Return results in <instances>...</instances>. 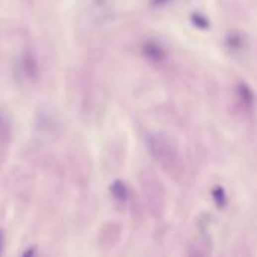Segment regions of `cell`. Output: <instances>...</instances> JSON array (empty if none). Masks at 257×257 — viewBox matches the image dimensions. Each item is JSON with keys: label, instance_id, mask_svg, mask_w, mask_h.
I'll use <instances>...</instances> for the list:
<instances>
[{"label": "cell", "instance_id": "obj_1", "mask_svg": "<svg viewBox=\"0 0 257 257\" xmlns=\"http://www.w3.org/2000/svg\"><path fill=\"white\" fill-rule=\"evenodd\" d=\"M147 147L150 157L155 160V163L170 176H181L182 175V160L176 149V146L164 135L153 134L147 138Z\"/></svg>", "mask_w": 257, "mask_h": 257}, {"label": "cell", "instance_id": "obj_2", "mask_svg": "<svg viewBox=\"0 0 257 257\" xmlns=\"http://www.w3.org/2000/svg\"><path fill=\"white\" fill-rule=\"evenodd\" d=\"M143 56L149 61V62H153V64H161L167 59V53L164 47L157 42V41H147L143 44Z\"/></svg>", "mask_w": 257, "mask_h": 257}, {"label": "cell", "instance_id": "obj_3", "mask_svg": "<svg viewBox=\"0 0 257 257\" xmlns=\"http://www.w3.org/2000/svg\"><path fill=\"white\" fill-rule=\"evenodd\" d=\"M236 96L239 99V104L245 109V110H251L254 106V93L250 89L248 84L245 83H239L236 86Z\"/></svg>", "mask_w": 257, "mask_h": 257}, {"label": "cell", "instance_id": "obj_4", "mask_svg": "<svg viewBox=\"0 0 257 257\" xmlns=\"http://www.w3.org/2000/svg\"><path fill=\"white\" fill-rule=\"evenodd\" d=\"M110 191L118 201H127V198L129 195L128 187L124 181H115L110 187Z\"/></svg>", "mask_w": 257, "mask_h": 257}, {"label": "cell", "instance_id": "obj_5", "mask_svg": "<svg viewBox=\"0 0 257 257\" xmlns=\"http://www.w3.org/2000/svg\"><path fill=\"white\" fill-rule=\"evenodd\" d=\"M9 138H11V125L3 115H0V140L8 141Z\"/></svg>", "mask_w": 257, "mask_h": 257}, {"label": "cell", "instance_id": "obj_6", "mask_svg": "<svg viewBox=\"0 0 257 257\" xmlns=\"http://www.w3.org/2000/svg\"><path fill=\"white\" fill-rule=\"evenodd\" d=\"M227 45L230 48H242L244 47V36L238 33H230L227 36Z\"/></svg>", "mask_w": 257, "mask_h": 257}, {"label": "cell", "instance_id": "obj_7", "mask_svg": "<svg viewBox=\"0 0 257 257\" xmlns=\"http://www.w3.org/2000/svg\"><path fill=\"white\" fill-rule=\"evenodd\" d=\"M191 21H193L194 26H197L200 29H208L211 26L209 20L204 17V15H201V14H193L191 15Z\"/></svg>", "mask_w": 257, "mask_h": 257}, {"label": "cell", "instance_id": "obj_8", "mask_svg": "<svg viewBox=\"0 0 257 257\" xmlns=\"http://www.w3.org/2000/svg\"><path fill=\"white\" fill-rule=\"evenodd\" d=\"M5 245H6V236H5V232L0 229V257H3Z\"/></svg>", "mask_w": 257, "mask_h": 257}, {"label": "cell", "instance_id": "obj_9", "mask_svg": "<svg viewBox=\"0 0 257 257\" xmlns=\"http://www.w3.org/2000/svg\"><path fill=\"white\" fill-rule=\"evenodd\" d=\"M21 257H36V247L27 248V250L21 254Z\"/></svg>", "mask_w": 257, "mask_h": 257}, {"label": "cell", "instance_id": "obj_10", "mask_svg": "<svg viewBox=\"0 0 257 257\" xmlns=\"http://www.w3.org/2000/svg\"><path fill=\"white\" fill-rule=\"evenodd\" d=\"M167 2H169V0H152V5L153 6H161V5H164Z\"/></svg>", "mask_w": 257, "mask_h": 257}]
</instances>
